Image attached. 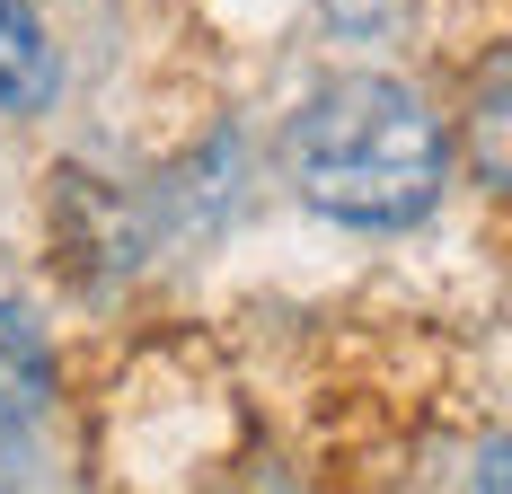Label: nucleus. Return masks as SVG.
I'll use <instances>...</instances> for the list:
<instances>
[{
    "label": "nucleus",
    "mask_w": 512,
    "mask_h": 494,
    "mask_svg": "<svg viewBox=\"0 0 512 494\" xmlns=\"http://www.w3.org/2000/svg\"><path fill=\"white\" fill-rule=\"evenodd\" d=\"M292 177L327 221L407 230L442 195V124L407 80H336L292 124Z\"/></svg>",
    "instance_id": "1"
},
{
    "label": "nucleus",
    "mask_w": 512,
    "mask_h": 494,
    "mask_svg": "<svg viewBox=\"0 0 512 494\" xmlns=\"http://www.w3.org/2000/svg\"><path fill=\"white\" fill-rule=\"evenodd\" d=\"M53 36L27 0H0V115H36L53 98Z\"/></svg>",
    "instance_id": "2"
},
{
    "label": "nucleus",
    "mask_w": 512,
    "mask_h": 494,
    "mask_svg": "<svg viewBox=\"0 0 512 494\" xmlns=\"http://www.w3.org/2000/svg\"><path fill=\"white\" fill-rule=\"evenodd\" d=\"M486 494H504V450H486Z\"/></svg>",
    "instance_id": "4"
},
{
    "label": "nucleus",
    "mask_w": 512,
    "mask_h": 494,
    "mask_svg": "<svg viewBox=\"0 0 512 494\" xmlns=\"http://www.w3.org/2000/svg\"><path fill=\"white\" fill-rule=\"evenodd\" d=\"M45 397H53V353H45V336L0 300V433L36 424V415H45Z\"/></svg>",
    "instance_id": "3"
}]
</instances>
